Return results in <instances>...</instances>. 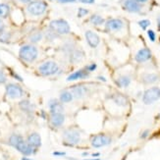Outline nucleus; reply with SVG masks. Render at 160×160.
<instances>
[{
	"mask_svg": "<svg viewBox=\"0 0 160 160\" xmlns=\"http://www.w3.org/2000/svg\"><path fill=\"white\" fill-rule=\"evenodd\" d=\"M59 70V66L55 61H46L38 66V71L41 76H52Z\"/></svg>",
	"mask_w": 160,
	"mask_h": 160,
	"instance_id": "nucleus-4",
	"label": "nucleus"
},
{
	"mask_svg": "<svg viewBox=\"0 0 160 160\" xmlns=\"http://www.w3.org/2000/svg\"><path fill=\"white\" fill-rule=\"evenodd\" d=\"M159 98H160V88L157 87H153L147 89L142 95V101L147 105L157 101Z\"/></svg>",
	"mask_w": 160,
	"mask_h": 160,
	"instance_id": "nucleus-6",
	"label": "nucleus"
},
{
	"mask_svg": "<svg viewBox=\"0 0 160 160\" xmlns=\"http://www.w3.org/2000/svg\"><path fill=\"white\" fill-rule=\"evenodd\" d=\"M49 29L58 34H67L70 32V25L63 19L53 20L49 23Z\"/></svg>",
	"mask_w": 160,
	"mask_h": 160,
	"instance_id": "nucleus-3",
	"label": "nucleus"
},
{
	"mask_svg": "<svg viewBox=\"0 0 160 160\" xmlns=\"http://www.w3.org/2000/svg\"><path fill=\"white\" fill-rule=\"evenodd\" d=\"M6 94L12 99L21 98L24 95V89L17 83H8L6 86Z\"/></svg>",
	"mask_w": 160,
	"mask_h": 160,
	"instance_id": "nucleus-7",
	"label": "nucleus"
},
{
	"mask_svg": "<svg viewBox=\"0 0 160 160\" xmlns=\"http://www.w3.org/2000/svg\"><path fill=\"white\" fill-rule=\"evenodd\" d=\"M82 156H88V152H83V153L82 154Z\"/></svg>",
	"mask_w": 160,
	"mask_h": 160,
	"instance_id": "nucleus-46",
	"label": "nucleus"
},
{
	"mask_svg": "<svg viewBox=\"0 0 160 160\" xmlns=\"http://www.w3.org/2000/svg\"><path fill=\"white\" fill-rule=\"evenodd\" d=\"M47 9V3L42 0H32L28 4L27 11L32 16H41Z\"/></svg>",
	"mask_w": 160,
	"mask_h": 160,
	"instance_id": "nucleus-2",
	"label": "nucleus"
},
{
	"mask_svg": "<svg viewBox=\"0 0 160 160\" xmlns=\"http://www.w3.org/2000/svg\"><path fill=\"white\" fill-rule=\"evenodd\" d=\"M53 155H55V156H65L66 153L63 151H55V152H53Z\"/></svg>",
	"mask_w": 160,
	"mask_h": 160,
	"instance_id": "nucleus-37",
	"label": "nucleus"
},
{
	"mask_svg": "<svg viewBox=\"0 0 160 160\" xmlns=\"http://www.w3.org/2000/svg\"><path fill=\"white\" fill-rule=\"evenodd\" d=\"M159 117H160V114H159Z\"/></svg>",
	"mask_w": 160,
	"mask_h": 160,
	"instance_id": "nucleus-51",
	"label": "nucleus"
},
{
	"mask_svg": "<svg viewBox=\"0 0 160 160\" xmlns=\"http://www.w3.org/2000/svg\"><path fill=\"white\" fill-rule=\"evenodd\" d=\"M88 9H85V8H80L79 11H78V16L79 17H83V16H86L88 14Z\"/></svg>",
	"mask_w": 160,
	"mask_h": 160,
	"instance_id": "nucleus-32",
	"label": "nucleus"
},
{
	"mask_svg": "<svg viewBox=\"0 0 160 160\" xmlns=\"http://www.w3.org/2000/svg\"><path fill=\"white\" fill-rule=\"evenodd\" d=\"M50 1H54V0H50Z\"/></svg>",
	"mask_w": 160,
	"mask_h": 160,
	"instance_id": "nucleus-50",
	"label": "nucleus"
},
{
	"mask_svg": "<svg viewBox=\"0 0 160 160\" xmlns=\"http://www.w3.org/2000/svg\"><path fill=\"white\" fill-rule=\"evenodd\" d=\"M12 75H13V77L15 78V79H17L18 81H20V82H23V79L21 78L19 75H17V74H15V73H12Z\"/></svg>",
	"mask_w": 160,
	"mask_h": 160,
	"instance_id": "nucleus-41",
	"label": "nucleus"
},
{
	"mask_svg": "<svg viewBox=\"0 0 160 160\" xmlns=\"http://www.w3.org/2000/svg\"><path fill=\"white\" fill-rule=\"evenodd\" d=\"M88 71L87 69H82V70H78L74 72L73 74H71L69 77L67 78V82H74V81H78V80H82L85 79L88 76Z\"/></svg>",
	"mask_w": 160,
	"mask_h": 160,
	"instance_id": "nucleus-16",
	"label": "nucleus"
},
{
	"mask_svg": "<svg viewBox=\"0 0 160 160\" xmlns=\"http://www.w3.org/2000/svg\"><path fill=\"white\" fill-rule=\"evenodd\" d=\"M123 27H124V22L120 19H110L105 24L106 30L110 32H118L122 30Z\"/></svg>",
	"mask_w": 160,
	"mask_h": 160,
	"instance_id": "nucleus-10",
	"label": "nucleus"
},
{
	"mask_svg": "<svg viewBox=\"0 0 160 160\" xmlns=\"http://www.w3.org/2000/svg\"><path fill=\"white\" fill-rule=\"evenodd\" d=\"M138 26H140L142 30H147V28L150 26V21L149 20H142L138 22Z\"/></svg>",
	"mask_w": 160,
	"mask_h": 160,
	"instance_id": "nucleus-30",
	"label": "nucleus"
},
{
	"mask_svg": "<svg viewBox=\"0 0 160 160\" xmlns=\"http://www.w3.org/2000/svg\"><path fill=\"white\" fill-rule=\"evenodd\" d=\"M82 57H83V53L80 50H76L72 53L71 59L73 62H80V61H82Z\"/></svg>",
	"mask_w": 160,
	"mask_h": 160,
	"instance_id": "nucleus-28",
	"label": "nucleus"
},
{
	"mask_svg": "<svg viewBox=\"0 0 160 160\" xmlns=\"http://www.w3.org/2000/svg\"><path fill=\"white\" fill-rule=\"evenodd\" d=\"M4 30H5V24L2 21V19L0 18V34H1L2 32H4Z\"/></svg>",
	"mask_w": 160,
	"mask_h": 160,
	"instance_id": "nucleus-36",
	"label": "nucleus"
},
{
	"mask_svg": "<svg viewBox=\"0 0 160 160\" xmlns=\"http://www.w3.org/2000/svg\"><path fill=\"white\" fill-rule=\"evenodd\" d=\"M159 80L158 75L156 74H145L142 76V82L147 85H149V83H154Z\"/></svg>",
	"mask_w": 160,
	"mask_h": 160,
	"instance_id": "nucleus-22",
	"label": "nucleus"
},
{
	"mask_svg": "<svg viewBox=\"0 0 160 160\" xmlns=\"http://www.w3.org/2000/svg\"><path fill=\"white\" fill-rule=\"evenodd\" d=\"M22 160H32V159H30V158H28V157H23Z\"/></svg>",
	"mask_w": 160,
	"mask_h": 160,
	"instance_id": "nucleus-47",
	"label": "nucleus"
},
{
	"mask_svg": "<svg viewBox=\"0 0 160 160\" xmlns=\"http://www.w3.org/2000/svg\"><path fill=\"white\" fill-rule=\"evenodd\" d=\"M113 101L119 106H126L128 104V98L121 93H116L112 96Z\"/></svg>",
	"mask_w": 160,
	"mask_h": 160,
	"instance_id": "nucleus-19",
	"label": "nucleus"
},
{
	"mask_svg": "<svg viewBox=\"0 0 160 160\" xmlns=\"http://www.w3.org/2000/svg\"><path fill=\"white\" fill-rule=\"evenodd\" d=\"M6 81H7V77H6L5 73L2 70H0V85H2V83H5Z\"/></svg>",
	"mask_w": 160,
	"mask_h": 160,
	"instance_id": "nucleus-33",
	"label": "nucleus"
},
{
	"mask_svg": "<svg viewBox=\"0 0 160 160\" xmlns=\"http://www.w3.org/2000/svg\"><path fill=\"white\" fill-rule=\"evenodd\" d=\"M20 108L22 109L23 111H25V112L27 113H32L33 109H34V106H33V104L29 101V100H22L20 102Z\"/></svg>",
	"mask_w": 160,
	"mask_h": 160,
	"instance_id": "nucleus-21",
	"label": "nucleus"
},
{
	"mask_svg": "<svg viewBox=\"0 0 160 160\" xmlns=\"http://www.w3.org/2000/svg\"><path fill=\"white\" fill-rule=\"evenodd\" d=\"M60 3H73L75 1H77V0H58Z\"/></svg>",
	"mask_w": 160,
	"mask_h": 160,
	"instance_id": "nucleus-40",
	"label": "nucleus"
},
{
	"mask_svg": "<svg viewBox=\"0 0 160 160\" xmlns=\"http://www.w3.org/2000/svg\"><path fill=\"white\" fill-rule=\"evenodd\" d=\"M10 14V7L8 4L0 3V18L5 19L9 16Z\"/></svg>",
	"mask_w": 160,
	"mask_h": 160,
	"instance_id": "nucleus-24",
	"label": "nucleus"
},
{
	"mask_svg": "<svg viewBox=\"0 0 160 160\" xmlns=\"http://www.w3.org/2000/svg\"><path fill=\"white\" fill-rule=\"evenodd\" d=\"M71 92L73 94V97L76 99H80L82 97H83L86 95V93L88 92V88L85 86L82 85H78V86H74L71 88Z\"/></svg>",
	"mask_w": 160,
	"mask_h": 160,
	"instance_id": "nucleus-14",
	"label": "nucleus"
},
{
	"mask_svg": "<svg viewBox=\"0 0 160 160\" xmlns=\"http://www.w3.org/2000/svg\"><path fill=\"white\" fill-rule=\"evenodd\" d=\"M27 142L33 148H38L41 145V138L38 133H32L29 137H28Z\"/></svg>",
	"mask_w": 160,
	"mask_h": 160,
	"instance_id": "nucleus-18",
	"label": "nucleus"
},
{
	"mask_svg": "<svg viewBox=\"0 0 160 160\" xmlns=\"http://www.w3.org/2000/svg\"><path fill=\"white\" fill-rule=\"evenodd\" d=\"M23 140L22 136L17 135V134H13L10 138H9V144L13 148H16V145Z\"/></svg>",
	"mask_w": 160,
	"mask_h": 160,
	"instance_id": "nucleus-25",
	"label": "nucleus"
},
{
	"mask_svg": "<svg viewBox=\"0 0 160 160\" xmlns=\"http://www.w3.org/2000/svg\"><path fill=\"white\" fill-rule=\"evenodd\" d=\"M148 135H149V131L148 130H145L143 133L142 134V136H141V138H148Z\"/></svg>",
	"mask_w": 160,
	"mask_h": 160,
	"instance_id": "nucleus-39",
	"label": "nucleus"
},
{
	"mask_svg": "<svg viewBox=\"0 0 160 160\" xmlns=\"http://www.w3.org/2000/svg\"><path fill=\"white\" fill-rule=\"evenodd\" d=\"M89 21H90V23L93 24L94 26H100L104 23V19L99 15H96V14H94V15L90 17Z\"/></svg>",
	"mask_w": 160,
	"mask_h": 160,
	"instance_id": "nucleus-26",
	"label": "nucleus"
},
{
	"mask_svg": "<svg viewBox=\"0 0 160 160\" xmlns=\"http://www.w3.org/2000/svg\"><path fill=\"white\" fill-rule=\"evenodd\" d=\"M63 140L67 145H76L81 142V134L76 129H68L64 131Z\"/></svg>",
	"mask_w": 160,
	"mask_h": 160,
	"instance_id": "nucleus-5",
	"label": "nucleus"
},
{
	"mask_svg": "<svg viewBox=\"0 0 160 160\" xmlns=\"http://www.w3.org/2000/svg\"><path fill=\"white\" fill-rule=\"evenodd\" d=\"M73 94L71 92H68V90H64L60 93V97H59V100L62 103H68V102H71L73 100Z\"/></svg>",
	"mask_w": 160,
	"mask_h": 160,
	"instance_id": "nucleus-23",
	"label": "nucleus"
},
{
	"mask_svg": "<svg viewBox=\"0 0 160 160\" xmlns=\"http://www.w3.org/2000/svg\"><path fill=\"white\" fill-rule=\"evenodd\" d=\"M48 106H49L51 114L52 113H63V111H64L63 104H62L60 100H57V99H51L48 102Z\"/></svg>",
	"mask_w": 160,
	"mask_h": 160,
	"instance_id": "nucleus-17",
	"label": "nucleus"
},
{
	"mask_svg": "<svg viewBox=\"0 0 160 160\" xmlns=\"http://www.w3.org/2000/svg\"><path fill=\"white\" fill-rule=\"evenodd\" d=\"M98 80H101V81H103V82H105V81H106V79H105V78H103V77H98Z\"/></svg>",
	"mask_w": 160,
	"mask_h": 160,
	"instance_id": "nucleus-45",
	"label": "nucleus"
},
{
	"mask_svg": "<svg viewBox=\"0 0 160 160\" xmlns=\"http://www.w3.org/2000/svg\"><path fill=\"white\" fill-rule=\"evenodd\" d=\"M157 22H158V27H159V29H160V17L158 18V20H157Z\"/></svg>",
	"mask_w": 160,
	"mask_h": 160,
	"instance_id": "nucleus-48",
	"label": "nucleus"
},
{
	"mask_svg": "<svg viewBox=\"0 0 160 160\" xmlns=\"http://www.w3.org/2000/svg\"><path fill=\"white\" fill-rule=\"evenodd\" d=\"M21 2H23V3H27V4H29L30 2H32V0H20Z\"/></svg>",
	"mask_w": 160,
	"mask_h": 160,
	"instance_id": "nucleus-42",
	"label": "nucleus"
},
{
	"mask_svg": "<svg viewBox=\"0 0 160 160\" xmlns=\"http://www.w3.org/2000/svg\"><path fill=\"white\" fill-rule=\"evenodd\" d=\"M97 68V65L96 64H94V63H92V64H90V65H88L87 67H86V69L88 71V72H93V71H95V69Z\"/></svg>",
	"mask_w": 160,
	"mask_h": 160,
	"instance_id": "nucleus-35",
	"label": "nucleus"
},
{
	"mask_svg": "<svg viewBox=\"0 0 160 160\" xmlns=\"http://www.w3.org/2000/svg\"><path fill=\"white\" fill-rule=\"evenodd\" d=\"M151 58V51L148 48H142L140 49L137 54H136V61L138 63H143V62H147Z\"/></svg>",
	"mask_w": 160,
	"mask_h": 160,
	"instance_id": "nucleus-12",
	"label": "nucleus"
},
{
	"mask_svg": "<svg viewBox=\"0 0 160 160\" xmlns=\"http://www.w3.org/2000/svg\"><path fill=\"white\" fill-rule=\"evenodd\" d=\"M90 143H92V145L95 148H103V147H105V145H108L111 143V138L103 134L95 135L92 138Z\"/></svg>",
	"mask_w": 160,
	"mask_h": 160,
	"instance_id": "nucleus-8",
	"label": "nucleus"
},
{
	"mask_svg": "<svg viewBox=\"0 0 160 160\" xmlns=\"http://www.w3.org/2000/svg\"><path fill=\"white\" fill-rule=\"evenodd\" d=\"M11 38V33L10 32H2L0 34V41L1 42H4V43H7L9 42V40Z\"/></svg>",
	"mask_w": 160,
	"mask_h": 160,
	"instance_id": "nucleus-29",
	"label": "nucleus"
},
{
	"mask_svg": "<svg viewBox=\"0 0 160 160\" xmlns=\"http://www.w3.org/2000/svg\"><path fill=\"white\" fill-rule=\"evenodd\" d=\"M148 36L151 41H155V32L153 31H151V30L148 31Z\"/></svg>",
	"mask_w": 160,
	"mask_h": 160,
	"instance_id": "nucleus-34",
	"label": "nucleus"
},
{
	"mask_svg": "<svg viewBox=\"0 0 160 160\" xmlns=\"http://www.w3.org/2000/svg\"><path fill=\"white\" fill-rule=\"evenodd\" d=\"M116 83L119 88H127L131 83V78L129 76H120L116 80Z\"/></svg>",
	"mask_w": 160,
	"mask_h": 160,
	"instance_id": "nucleus-20",
	"label": "nucleus"
},
{
	"mask_svg": "<svg viewBox=\"0 0 160 160\" xmlns=\"http://www.w3.org/2000/svg\"><path fill=\"white\" fill-rule=\"evenodd\" d=\"M80 2L85 3V4H92L94 3V0H79Z\"/></svg>",
	"mask_w": 160,
	"mask_h": 160,
	"instance_id": "nucleus-38",
	"label": "nucleus"
},
{
	"mask_svg": "<svg viewBox=\"0 0 160 160\" xmlns=\"http://www.w3.org/2000/svg\"><path fill=\"white\" fill-rule=\"evenodd\" d=\"M45 37L47 39H49V40H53L57 38V33H55L54 32H52L51 30H49V32H47L46 34H45Z\"/></svg>",
	"mask_w": 160,
	"mask_h": 160,
	"instance_id": "nucleus-31",
	"label": "nucleus"
},
{
	"mask_svg": "<svg viewBox=\"0 0 160 160\" xmlns=\"http://www.w3.org/2000/svg\"><path fill=\"white\" fill-rule=\"evenodd\" d=\"M65 122V116L63 113H52L50 116V123L53 127L59 128Z\"/></svg>",
	"mask_w": 160,
	"mask_h": 160,
	"instance_id": "nucleus-15",
	"label": "nucleus"
},
{
	"mask_svg": "<svg viewBox=\"0 0 160 160\" xmlns=\"http://www.w3.org/2000/svg\"><path fill=\"white\" fill-rule=\"evenodd\" d=\"M135 1H137L138 3H144V2H147L148 0H135Z\"/></svg>",
	"mask_w": 160,
	"mask_h": 160,
	"instance_id": "nucleus-43",
	"label": "nucleus"
},
{
	"mask_svg": "<svg viewBox=\"0 0 160 160\" xmlns=\"http://www.w3.org/2000/svg\"><path fill=\"white\" fill-rule=\"evenodd\" d=\"M83 160H100L99 158H95V159H83Z\"/></svg>",
	"mask_w": 160,
	"mask_h": 160,
	"instance_id": "nucleus-49",
	"label": "nucleus"
},
{
	"mask_svg": "<svg viewBox=\"0 0 160 160\" xmlns=\"http://www.w3.org/2000/svg\"><path fill=\"white\" fill-rule=\"evenodd\" d=\"M99 155H100L99 152H96V153H93L92 154V157H97V156H99Z\"/></svg>",
	"mask_w": 160,
	"mask_h": 160,
	"instance_id": "nucleus-44",
	"label": "nucleus"
},
{
	"mask_svg": "<svg viewBox=\"0 0 160 160\" xmlns=\"http://www.w3.org/2000/svg\"><path fill=\"white\" fill-rule=\"evenodd\" d=\"M86 39L88 41V43L90 47L95 48L98 46L99 42H100V38L97 34L92 31H87L86 32Z\"/></svg>",
	"mask_w": 160,
	"mask_h": 160,
	"instance_id": "nucleus-13",
	"label": "nucleus"
},
{
	"mask_svg": "<svg viewBox=\"0 0 160 160\" xmlns=\"http://www.w3.org/2000/svg\"><path fill=\"white\" fill-rule=\"evenodd\" d=\"M19 152H21L22 154H24L25 156H30L32 154H33L36 152V148H33L27 142H25L24 140L21 141L15 148Z\"/></svg>",
	"mask_w": 160,
	"mask_h": 160,
	"instance_id": "nucleus-9",
	"label": "nucleus"
},
{
	"mask_svg": "<svg viewBox=\"0 0 160 160\" xmlns=\"http://www.w3.org/2000/svg\"><path fill=\"white\" fill-rule=\"evenodd\" d=\"M123 7L125 10H127L128 12L131 13H138L142 10L141 4L135 1V0H125L123 3Z\"/></svg>",
	"mask_w": 160,
	"mask_h": 160,
	"instance_id": "nucleus-11",
	"label": "nucleus"
},
{
	"mask_svg": "<svg viewBox=\"0 0 160 160\" xmlns=\"http://www.w3.org/2000/svg\"><path fill=\"white\" fill-rule=\"evenodd\" d=\"M19 56L25 62L32 63L36 60L38 56V50L37 46L32 44H26L23 45L19 50Z\"/></svg>",
	"mask_w": 160,
	"mask_h": 160,
	"instance_id": "nucleus-1",
	"label": "nucleus"
},
{
	"mask_svg": "<svg viewBox=\"0 0 160 160\" xmlns=\"http://www.w3.org/2000/svg\"><path fill=\"white\" fill-rule=\"evenodd\" d=\"M42 37H43L42 33H41L40 32H36L30 37V40H31V42H32V43H37V42H38V41H40L41 39H42Z\"/></svg>",
	"mask_w": 160,
	"mask_h": 160,
	"instance_id": "nucleus-27",
	"label": "nucleus"
}]
</instances>
